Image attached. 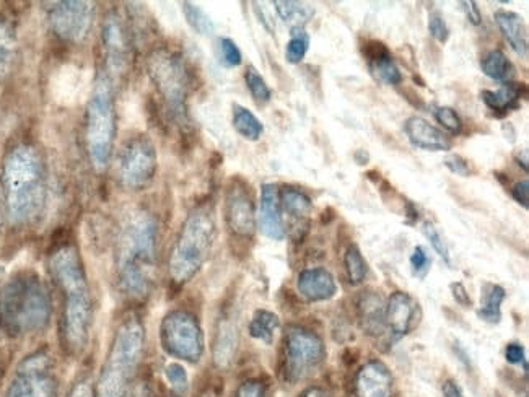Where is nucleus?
I'll return each instance as SVG.
<instances>
[{
    "mask_svg": "<svg viewBox=\"0 0 529 397\" xmlns=\"http://www.w3.org/2000/svg\"><path fill=\"white\" fill-rule=\"evenodd\" d=\"M523 157H521L520 153L516 155V162H518V165H523V170L528 171V150H523Z\"/></svg>",
    "mask_w": 529,
    "mask_h": 397,
    "instance_id": "nucleus-53",
    "label": "nucleus"
},
{
    "mask_svg": "<svg viewBox=\"0 0 529 397\" xmlns=\"http://www.w3.org/2000/svg\"><path fill=\"white\" fill-rule=\"evenodd\" d=\"M4 397H57V381L49 354L36 352L25 358L18 365Z\"/></svg>",
    "mask_w": 529,
    "mask_h": 397,
    "instance_id": "nucleus-12",
    "label": "nucleus"
},
{
    "mask_svg": "<svg viewBox=\"0 0 529 397\" xmlns=\"http://www.w3.org/2000/svg\"><path fill=\"white\" fill-rule=\"evenodd\" d=\"M363 54L368 59V67L378 82L386 85H399L403 82V74L396 66L390 49L386 48L381 41H368L363 46Z\"/></svg>",
    "mask_w": 529,
    "mask_h": 397,
    "instance_id": "nucleus-21",
    "label": "nucleus"
},
{
    "mask_svg": "<svg viewBox=\"0 0 529 397\" xmlns=\"http://www.w3.org/2000/svg\"><path fill=\"white\" fill-rule=\"evenodd\" d=\"M116 136L113 80L106 74L98 77L85 114V145L93 168L105 171L110 165Z\"/></svg>",
    "mask_w": 529,
    "mask_h": 397,
    "instance_id": "nucleus-7",
    "label": "nucleus"
},
{
    "mask_svg": "<svg viewBox=\"0 0 529 397\" xmlns=\"http://www.w3.org/2000/svg\"><path fill=\"white\" fill-rule=\"evenodd\" d=\"M131 397H154L147 384H139L131 393Z\"/></svg>",
    "mask_w": 529,
    "mask_h": 397,
    "instance_id": "nucleus-51",
    "label": "nucleus"
},
{
    "mask_svg": "<svg viewBox=\"0 0 529 397\" xmlns=\"http://www.w3.org/2000/svg\"><path fill=\"white\" fill-rule=\"evenodd\" d=\"M429 31L430 35L438 41V43H446L450 38V28L446 25L445 18L438 12H433L429 17Z\"/></svg>",
    "mask_w": 529,
    "mask_h": 397,
    "instance_id": "nucleus-41",
    "label": "nucleus"
},
{
    "mask_svg": "<svg viewBox=\"0 0 529 397\" xmlns=\"http://www.w3.org/2000/svg\"><path fill=\"white\" fill-rule=\"evenodd\" d=\"M430 259L425 253L424 248H414L411 254V267L412 271L416 272L417 275H424L425 272L429 271Z\"/></svg>",
    "mask_w": 529,
    "mask_h": 397,
    "instance_id": "nucleus-42",
    "label": "nucleus"
},
{
    "mask_svg": "<svg viewBox=\"0 0 529 397\" xmlns=\"http://www.w3.org/2000/svg\"><path fill=\"white\" fill-rule=\"evenodd\" d=\"M424 233L425 236L429 238L432 248L437 251L438 256H440V258H442L443 261L448 264V266H451L450 249H448V246H446L445 240H443V236L438 233L437 228L433 227L432 223L425 222Z\"/></svg>",
    "mask_w": 529,
    "mask_h": 397,
    "instance_id": "nucleus-40",
    "label": "nucleus"
},
{
    "mask_svg": "<svg viewBox=\"0 0 529 397\" xmlns=\"http://www.w3.org/2000/svg\"><path fill=\"white\" fill-rule=\"evenodd\" d=\"M280 206L292 217L302 222L311 214V199L305 192L293 188L282 189L279 194Z\"/></svg>",
    "mask_w": 529,
    "mask_h": 397,
    "instance_id": "nucleus-32",
    "label": "nucleus"
},
{
    "mask_svg": "<svg viewBox=\"0 0 529 397\" xmlns=\"http://www.w3.org/2000/svg\"><path fill=\"white\" fill-rule=\"evenodd\" d=\"M505 358H507L508 363H512V365H523L525 371L528 370V365H526L525 349H523V345L516 344V342L508 344L507 349H505Z\"/></svg>",
    "mask_w": 529,
    "mask_h": 397,
    "instance_id": "nucleus-43",
    "label": "nucleus"
},
{
    "mask_svg": "<svg viewBox=\"0 0 529 397\" xmlns=\"http://www.w3.org/2000/svg\"><path fill=\"white\" fill-rule=\"evenodd\" d=\"M101 41L105 54L106 75L111 80L118 79L126 74L127 62H129V35L123 17L116 10H111L105 17Z\"/></svg>",
    "mask_w": 529,
    "mask_h": 397,
    "instance_id": "nucleus-14",
    "label": "nucleus"
},
{
    "mask_svg": "<svg viewBox=\"0 0 529 397\" xmlns=\"http://www.w3.org/2000/svg\"><path fill=\"white\" fill-rule=\"evenodd\" d=\"M481 69L489 79L502 83L512 82L513 75H515L512 62L500 49H494L484 56Z\"/></svg>",
    "mask_w": 529,
    "mask_h": 397,
    "instance_id": "nucleus-27",
    "label": "nucleus"
},
{
    "mask_svg": "<svg viewBox=\"0 0 529 397\" xmlns=\"http://www.w3.org/2000/svg\"><path fill=\"white\" fill-rule=\"evenodd\" d=\"M233 127L243 139L251 142L261 139L264 132L263 123L254 116L253 111L241 105H233Z\"/></svg>",
    "mask_w": 529,
    "mask_h": 397,
    "instance_id": "nucleus-30",
    "label": "nucleus"
},
{
    "mask_svg": "<svg viewBox=\"0 0 529 397\" xmlns=\"http://www.w3.org/2000/svg\"><path fill=\"white\" fill-rule=\"evenodd\" d=\"M357 397H391L393 375L390 368L380 360H372L360 368L355 380Z\"/></svg>",
    "mask_w": 529,
    "mask_h": 397,
    "instance_id": "nucleus-17",
    "label": "nucleus"
},
{
    "mask_svg": "<svg viewBox=\"0 0 529 397\" xmlns=\"http://www.w3.org/2000/svg\"><path fill=\"white\" fill-rule=\"evenodd\" d=\"M297 288L308 302H326L336 297L337 284L334 275L324 267H311L298 274Z\"/></svg>",
    "mask_w": 529,
    "mask_h": 397,
    "instance_id": "nucleus-19",
    "label": "nucleus"
},
{
    "mask_svg": "<svg viewBox=\"0 0 529 397\" xmlns=\"http://www.w3.org/2000/svg\"><path fill=\"white\" fill-rule=\"evenodd\" d=\"M51 318L49 293L35 274H20L0 292V326L10 336L43 331Z\"/></svg>",
    "mask_w": 529,
    "mask_h": 397,
    "instance_id": "nucleus-4",
    "label": "nucleus"
},
{
    "mask_svg": "<svg viewBox=\"0 0 529 397\" xmlns=\"http://www.w3.org/2000/svg\"><path fill=\"white\" fill-rule=\"evenodd\" d=\"M160 341L171 357L184 362L197 363L204 354L202 329L191 313L171 311L160 326Z\"/></svg>",
    "mask_w": 529,
    "mask_h": 397,
    "instance_id": "nucleus-10",
    "label": "nucleus"
},
{
    "mask_svg": "<svg viewBox=\"0 0 529 397\" xmlns=\"http://www.w3.org/2000/svg\"><path fill=\"white\" fill-rule=\"evenodd\" d=\"M300 397H329V394L323 388H308Z\"/></svg>",
    "mask_w": 529,
    "mask_h": 397,
    "instance_id": "nucleus-52",
    "label": "nucleus"
},
{
    "mask_svg": "<svg viewBox=\"0 0 529 397\" xmlns=\"http://www.w3.org/2000/svg\"><path fill=\"white\" fill-rule=\"evenodd\" d=\"M512 196L513 199H515L520 206L525 207V209H528V201H529V183L528 179H525V181H520V183H516L515 186H513L512 189Z\"/></svg>",
    "mask_w": 529,
    "mask_h": 397,
    "instance_id": "nucleus-46",
    "label": "nucleus"
},
{
    "mask_svg": "<svg viewBox=\"0 0 529 397\" xmlns=\"http://www.w3.org/2000/svg\"><path fill=\"white\" fill-rule=\"evenodd\" d=\"M310 48V35L303 27H292L290 31V41L285 48V59L290 64H300L307 56Z\"/></svg>",
    "mask_w": 529,
    "mask_h": 397,
    "instance_id": "nucleus-33",
    "label": "nucleus"
},
{
    "mask_svg": "<svg viewBox=\"0 0 529 397\" xmlns=\"http://www.w3.org/2000/svg\"><path fill=\"white\" fill-rule=\"evenodd\" d=\"M144 345V326L137 318H127L114 336L95 397H131L132 378L144 354Z\"/></svg>",
    "mask_w": 529,
    "mask_h": 397,
    "instance_id": "nucleus-5",
    "label": "nucleus"
},
{
    "mask_svg": "<svg viewBox=\"0 0 529 397\" xmlns=\"http://www.w3.org/2000/svg\"><path fill=\"white\" fill-rule=\"evenodd\" d=\"M435 119L438 124H442L446 131L451 132L453 136H458L463 131V121H461L460 114L456 113L450 106H442L435 111Z\"/></svg>",
    "mask_w": 529,
    "mask_h": 397,
    "instance_id": "nucleus-37",
    "label": "nucleus"
},
{
    "mask_svg": "<svg viewBox=\"0 0 529 397\" xmlns=\"http://www.w3.org/2000/svg\"><path fill=\"white\" fill-rule=\"evenodd\" d=\"M507 297V293L500 285L487 284L482 290L481 310L477 311L479 318L487 323L497 324L502 319V303Z\"/></svg>",
    "mask_w": 529,
    "mask_h": 397,
    "instance_id": "nucleus-28",
    "label": "nucleus"
},
{
    "mask_svg": "<svg viewBox=\"0 0 529 397\" xmlns=\"http://www.w3.org/2000/svg\"><path fill=\"white\" fill-rule=\"evenodd\" d=\"M344 266H346L347 277H349L350 284H362L368 274L367 261L363 259L360 249L355 245H350L347 248L346 256H344Z\"/></svg>",
    "mask_w": 529,
    "mask_h": 397,
    "instance_id": "nucleus-35",
    "label": "nucleus"
},
{
    "mask_svg": "<svg viewBox=\"0 0 529 397\" xmlns=\"http://www.w3.org/2000/svg\"><path fill=\"white\" fill-rule=\"evenodd\" d=\"M360 328L372 337L386 332V302L378 292H363L357 300Z\"/></svg>",
    "mask_w": 529,
    "mask_h": 397,
    "instance_id": "nucleus-22",
    "label": "nucleus"
},
{
    "mask_svg": "<svg viewBox=\"0 0 529 397\" xmlns=\"http://www.w3.org/2000/svg\"><path fill=\"white\" fill-rule=\"evenodd\" d=\"M279 316L274 315L272 311L258 310L254 313L250 321V334L256 341L264 342L271 345L279 331Z\"/></svg>",
    "mask_w": 529,
    "mask_h": 397,
    "instance_id": "nucleus-29",
    "label": "nucleus"
},
{
    "mask_svg": "<svg viewBox=\"0 0 529 397\" xmlns=\"http://www.w3.org/2000/svg\"><path fill=\"white\" fill-rule=\"evenodd\" d=\"M245 80L246 85H248V90H250L251 96H253L256 103L266 105V103L271 101V88L267 85L263 75L259 74L258 70L254 69L253 66L246 69Z\"/></svg>",
    "mask_w": 529,
    "mask_h": 397,
    "instance_id": "nucleus-36",
    "label": "nucleus"
},
{
    "mask_svg": "<svg viewBox=\"0 0 529 397\" xmlns=\"http://www.w3.org/2000/svg\"><path fill=\"white\" fill-rule=\"evenodd\" d=\"M225 214L230 230L238 236H251L256 228V212L253 199L243 184L235 183L228 188Z\"/></svg>",
    "mask_w": 529,
    "mask_h": 397,
    "instance_id": "nucleus-15",
    "label": "nucleus"
},
{
    "mask_svg": "<svg viewBox=\"0 0 529 397\" xmlns=\"http://www.w3.org/2000/svg\"><path fill=\"white\" fill-rule=\"evenodd\" d=\"M276 12L285 23L293 27H305L311 18L315 17V9L311 5L293 0H276Z\"/></svg>",
    "mask_w": 529,
    "mask_h": 397,
    "instance_id": "nucleus-31",
    "label": "nucleus"
},
{
    "mask_svg": "<svg viewBox=\"0 0 529 397\" xmlns=\"http://www.w3.org/2000/svg\"><path fill=\"white\" fill-rule=\"evenodd\" d=\"M147 72L173 118L184 121L188 116L191 77L183 56L168 48L155 49L147 59Z\"/></svg>",
    "mask_w": 529,
    "mask_h": 397,
    "instance_id": "nucleus-8",
    "label": "nucleus"
},
{
    "mask_svg": "<svg viewBox=\"0 0 529 397\" xmlns=\"http://www.w3.org/2000/svg\"><path fill=\"white\" fill-rule=\"evenodd\" d=\"M157 150L149 137L129 140L119 152L118 178L124 188L140 191L147 188L157 173Z\"/></svg>",
    "mask_w": 529,
    "mask_h": 397,
    "instance_id": "nucleus-11",
    "label": "nucleus"
},
{
    "mask_svg": "<svg viewBox=\"0 0 529 397\" xmlns=\"http://www.w3.org/2000/svg\"><path fill=\"white\" fill-rule=\"evenodd\" d=\"M69 397H95V391H93L90 380H82L75 384Z\"/></svg>",
    "mask_w": 529,
    "mask_h": 397,
    "instance_id": "nucleus-49",
    "label": "nucleus"
},
{
    "mask_svg": "<svg viewBox=\"0 0 529 397\" xmlns=\"http://www.w3.org/2000/svg\"><path fill=\"white\" fill-rule=\"evenodd\" d=\"M165 376H167L168 383L176 389L178 393H186L189 386L188 373L184 370L180 363H170L165 368Z\"/></svg>",
    "mask_w": 529,
    "mask_h": 397,
    "instance_id": "nucleus-39",
    "label": "nucleus"
},
{
    "mask_svg": "<svg viewBox=\"0 0 529 397\" xmlns=\"http://www.w3.org/2000/svg\"><path fill=\"white\" fill-rule=\"evenodd\" d=\"M214 217L209 209H196L183 223L170 256V275L175 284L183 285L201 271L214 246Z\"/></svg>",
    "mask_w": 529,
    "mask_h": 397,
    "instance_id": "nucleus-6",
    "label": "nucleus"
},
{
    "mask_svg": "<svg viewBox=\"0 0 529 397\" xmlns=\"http://www.w3.org/2000/svg\"><path fill=\"white\" fill-rule=\"evenodd\" d=\"M497 27L502 31L505 40L520 57L528 56V28L525 18L510 10H497L494 15Z\"/></svg>",
    "mask_w": 529,
    "mask_h": 397,
    "instance_id": "nucleus-23",
    "label": "nucleus"
},
{
    "mask_svg": "<svg viewBox=\"0 0 529 397\" xmlns=\"http://www.w3.org/2000/svg\"><path fill=\"white\" fill-rule=\"evenodd\" d=\"M404 132L409 142L417 149L430 150V152H445L451 149L450 137L419 116L407 119L404 123Z\"/></svg>",
    "mask_w": 529,
    "mask_h": 397,
    "instance_id": "nucleus-20",
    "label": "nucleus"
},
{
    "mask_svg": "<svg viewBox=\"0 0 529 397\" xmlns=\"http://www.w3.org/2000/svg\"><path fill=\"white\" fill-rule=\"evenodd\" d=\"M261 232L271 240H284L285 228L280 212L279 191L276 184H264L261 189V202H259L258 215Z\"/></svg>",
    "mask_w": 529,
    "mask_h": 397,
    "instance_id": "nucleus-18",
    "label": "nucleus"
},
{
    "mask_svg": "<svg viewBox=\"0 0 529 397\" xmlns=\"http://www.w3.org/2000/svg\"><path fill=\"white\" fill-rule=\"evenodd\" d=\"M238 328L233 319H220L214 341V362L219 368H227L237 354Z\"/></svg>",
    "mask_w": 529,
    "mask_h": 397,
    "instance_id": "nucleus-25",
    "label": "nucleus"
},
{
    "mask_svg": "<svg viewBox=\"0 0 529 397\" xmlns=\"http://www.w3.org/2000/svg\"><path fill=\"white\" fill-rule=\"evenodd\" d=\"M17 56V35L7 18L0 17V80L5 79L14 67Z\"/></svg>",
    "mask_w": 529,
    "mask_h": 397,
    "instance_id": "nucleus-26",
    "label": "nucleus"
},
{
    "mask_svg": "<svg viewBox=\"0 0 529 397\" xmlns=\"http://www.w3.org/2000/svg\"><path fill=\"white\" fill-rule=\"evenodd\" d=\"M237 397H266L263 384L259 381H246L238 389Z\"/></svg>",
    "mask_w": 529,
    "mask_h": 397,
    "instance_id": "nucleus-45",
    "label": "nucleus"
},
{
    "mask_svg": "<svg viewBox=\"0 0 529 397\" xmlns=\"http://www.w3.org/2000/svg\"><path fill=\"white\" fill-rule=\"evenodd\" d=\"M443 397H463L460 386L453 380H448L442 386Z\"/></svg>",
    "mask_w": 529,
    "mask_h": 397,
    "instance_id": "nucleus-50",
    "label": "nucleus"
},
{
    "mask_svg": "<svg viewBox=\"0 0 529 397\" xmlns=\"http://www.w3.org/2000/svg\"><path fill=\"white\" fill-rule=\"evenodd\" d=\"M5 206L10 222L27 225L40 217L48 196L43 157L36 147L18 144L2 166Z\"/></svg>",
    "mask_w": 529,
    "mask_h": 397,
    "instance_id": "nucleus-3",
    "label": "nucleus"
},
{
    "mask_svg": "<svg viewBox=\"0 0 529 397\" xmlns=\"http://www.w3.org/2000/svg\"><path fill=\"white\" fill-rule=\"evenodd\" d=\"M49 269L54 282L62 293V337L70 354L84 352L90 341L92 329L93 305L87 274L79 253L74 246L57 248L51 259Z\"/></svg>",
    "mask_w": 529,
    "mask_h": 397,
    "instance_id": "nucleus-1",
    "label": "nucleus"
},
{
    "mask_svg": "<svg viewBox=\"0 0 529 397\" xmlns=\"http://www.w3.org/2000/svg\"><path fill=\"white\" fill-rule=\"evenodd\" d=\"M220 62L225 67H238L241 64V51L235 41L230 38H220L219 41Z\"/></svg>",
    "mask_w": 529,
    "mask_h": 397,
    "instance_id": "nucleus-38",
    "label": "nucleus"
},
{
    "mask_svg": "<svg viewBox=\"0 0 529 397\" xmlns=\"http://www.w3.org/2000/svg\"><path fill=\"white\" fill-rule=\"evenodd\" d=\"M157 220L147 210L124 217L116 246V272L121 292L134 300L147 297L154 282L157 259Z\"/></svg>",
    "mask_w": 529,
    "mask_h": 397,
    "instance_id": "nucleus-2",
    "label": "nucleus"
},
{
    "mask_svg": "<svg viewBox=\"0 0 529 397\" xmlns=\"http://www.w3.org/2000/svg\"><path fill=\"white\" fill-rule=\"evenodd\" d=\"M181 7H183V14L188 20L189 27L193 28L196 33L202 36H210L214 33L215 27L212 18L199 5L183 2Z\"/></svg>",
    "mask_w": 529,
    "mask_h": 397,
    "instance_id": "nucleus-34",
    "label": "nucleus"
},
{
    "mask_svg": "<svg viewBox=\"0 0 529 397\" xmlns=\"http://www.w3.org/2000/svg\"><path fill=\"white\" fill-rule=\"evenodd\" d=\"M445 166L451 173H455L458 176H469V165L461 155H450L446 157Z\"/></svg>",
    "mask_w": 529,
    "mask_h": 397,
    "instance_id": "nucleus-44",
    "label": "nucleus"
},
{
    "mask_svg": "<svg viewBox=\"0 0 529 397\" xmlns=\"http://www.w3.org/2000/svg\"><path fill=\"white\" fill-rule=\"evenodd\" d=\"M450 288L451 292H453V298H455L456 303H460V305L464 306V308H468V306L473 305L471 298H469L468 290L464 288L463 284L456 282V284H451Z\"/></svg>",
    "mask_w": 529,
    "mask_h": 397,
    "instance_id": "nucleus-47",
    "label": "nucleus"
},
{
    "mask_svg": "<svg viewBox=\"0 0 529 397\" xmlns=\"http://www.w3.org/2000/svg\"><path fill=\"white\" fill-rule=\"evenodd\" d=\"M461 5H463L464 12H466V15H468L469 22L473 23V25H476V27L477 25H481V9L477 7L476 2H474V0H468V2H461Z\"/></svg>",
    "mask_w": 529,
    "mask_h": 397,
    "instance_id": "nucleus-48",
    "label": "nucleus"
},
{
    "mask_svg": "<svg viewBox=\"0 0 529 397\" xmlns=\"http://www.w3.org/2000/svg\"><path fill=\"white\" fill-rule=\"evenodd\" d=\"M93 20H95V7L92 2L64 0V2H53L48 7L49 27L67 43L84 41L92 30Z\"/></svg>",
    "mask_w": 529,
    "mask_h": 397,
    "instance_id": "nucleus-13",
    "label": "nucleus"
},
{
    "mask_svg": "<svg viewBox=\"0 0 529 397\" xmlns=\"http://www.w3.org/2000/svg\"><path fill=\"white\" fill-rule=\"evenodd\" d=\"M326 347L320 336L300 326H290L284 336V376L289 383L305 381L323 367Z\"/></svg>",
    "mask_w": 529,
    "mask_h": 397,
    "instance_id": "nucleus-9",
    "label": "nucleus"
},
{
    "mask_svg": "<svg viewBox=\"0 0 529 397\" xmlns=\"http://www.w3.org/2000/svg\"><path fill=\"white\" fill-rule=\"evenodd\" d=\"M419 303L406 292H394L386 303V329L393 341L407 336L419 324Z\"/></svg>",
    "mask_w": 529,
    "mask_h": 397,
    "instance_id": "nucleus-16",
    "label": "nucleus"
},
{
    "mask_svg": "<svg viewBox=\"0 0 529 397\" xmlns=\"http://www.w3.org/2000/svg\"><path fill=\"white\" fill-rule=\"evenodd\" d=\"M523 92H525V83L507 82L503 83L502 88H499L497 92L484 90L481 98L489 110L497 113V116H505L510 111L520 108Z\"/></svg>",
    "mask_w": 529,
    "mask_h": 397,
    "instance_id": "nucleus-24",
    "label": "nucleus"
}]
</instances>
